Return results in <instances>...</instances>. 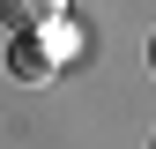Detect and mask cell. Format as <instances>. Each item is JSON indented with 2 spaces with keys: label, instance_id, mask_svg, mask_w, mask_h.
Segmentation results:
<instances>
[{
  "label": "cell",
  "instance_id": "7a4b0ae2",
  "mask_svg": "<svg viewBox=\"0 0 156 149\" xmlns=\"http://www.w3.org/2000/svg\"><path fill=\"white\" fill-rule=\"evenodd\" d=\"M149 67H156V37H149Z\"/></svg>",
  "mask_w": 156,
  "mask_h": 149
},
{
  "label": "cell",
  "instance_id": "6da1fadb",
  "mask_svg": "<svg viewBox=\"0 0 156 149\" xmlns=\"http://www.w3.org/2000/svg\"><path fill=\"white\" fill-rule=\"evenodd\" d=\"M60 15H67V0H0L8 37H15V30H45V23H60Z\"/></svg>",
  "mask_w": 156,
  "mask_h": 149
}]
</instances>
